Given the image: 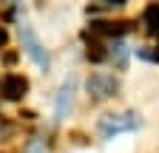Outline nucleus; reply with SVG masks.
<instances>
[{
    "instance_id": "1",
    "label": "nucleus",
    "mask_w": 159,
    "mask_h": 153,
    "mask_svg": "<svg viewBox=\"0 0 159 153\" xmlns=\"http://www.w3.org/2000/svg\"><path fill=\"white\" fill-rule=\"evenodd\" d=\"M139 125H142L139 113H108V116L99 119V133H102V139H114L116 133L136 130Z\"/></svg>"
},
{
    "instance_id": "2",
    "label": "nucleus",
    "mask_w": 159,
    "mask_h": 153,
    "mask_svg": "<svg viewBox=\"0 0 159 153\" xmlns=\"http://www.w3.org/2000/svg\"><path fill=\"white\" fill-rule=\"evenodd\" d=\"M85 91H88V97L94 102H102V99L114 97V94L119 91V82L114 80L111 74H91L88 82H85Z\"/></svg>"
},
{
    "instance_id": "3",
    "label": "nucleus",
    "mask_w": 159,
    "mask_h": 153,
    "mask_svg": "<svg viewBox=\"0 0 159 153\" xmlns=\"http://www.w3.org/2000/svg\"><path fill=\"white\" fill-rule=\"evenodd\" d=\"M20 40H23L26 54L31 57V60H34L40 68H48V54H46L43 46H40V40H37V34H34L31 26H20Z\"/></svg>"
},
{
    "instance_id": "4",
    "label": "nucleus",
    "mask_w": 159,
    "mask_h": 153,
    "mask_svg": "<svg viewBox=\"0 0 159 153\" xmlns=\"http://www.w3.org/2000/svg\"><path fill=\"white\" fill-rule=\"evenodd\" d=\"M26 91H29V80L26 76H20V74H9L3 76V82H0V94H3V99H23L26 97Z\"/></svg>"
},
{
    "instance_id": "5",
    "label": "nucleus",
    "mask_w": 159,
    "mask_h": 153,
    "mask_svg": "<svg viewBox=\"0 0 159 153\" xmlns=\"http://www.w3.org/2000/svg\"><path fill=\"white\" fill-rule=\"evenodd\" d=\"M74 80H68L63 88H60V94H57V119H66L68 113H71V108H74Z\"/></svg>"
},
{
    "instance_id": "6",
    "label": "nucleus",
    "mask_w": 159,
    "mask_h": 153,
    "mask_svg": "<svg viewBox=\"0 0 159 153\" xmlns=\"http://www.w3.org/2000/svg\"><path fill=\"white\" fill-rule=\"evenodd\" d=\"M131 31V23H111V20H94L91 34H102V37H122Z\"/></svg>"
},
{
    "instance_id": "7",
    "label": "nucleus",
    "mask_w": 159,
    "mask_h": 153,
    "mask_svg": "<svg viewBox=\"0 0 159 153\" xmlns=\"http://www.w3.org/2000/svg\"><path fill=\"white\" fill-rule=\"evenodd\" d=\"M142 23H145V31H148V34H159V3L145 6V11H142Z\"/></svg>"
},
{
    "instance_id": "8",
    "label": "nucleus",
    "mask_w": 159,
    "mask_h": 153,
    "mask_svg": "<svg viewBox=\"0 0 159 153\" xmlns=\"http://www.w3.org/2000/svg\"><path fill=\"white\" fill-rule=\"evenodd\" d=\"M108 60H116V68H125V60H128V48L122 43H114L108 48Z\"/></svg>"
},
{
    "instance_id": "9",
    "label": "nucleus",
    "mask_w": 159,
    "mask_h": 153,
    "mask_svg": "<svg viewBox=\"0 0 159 153\" xmlns=\"http://www.w3.org/2000/svg\"><path fill=\"white\" fill-rule=\"evenodd\" d=\"M85 57H88L91 63H105L108 60V51H105V46H99V43H88Z\"/></svg>"
},
{
    "instance_id": "10",
    "label": "nucleus",
    "mask_w": 159,
    "mask_h": 153,
    "mask_svg": "<svg viewBox=\"0 0 159 153\" xmlns=\"http://www.w3.org/2000/svg\"><path fill=\"white\" fill-rule=\"evenodd\" d=\"M139 60H148V63H159V46H145V48H136Z\"/></svg>"
},
{
    "instance_id": "11",
    "label": "nucleus",
    "mask_w": 159,
    "mask_h": 153,
    "mask_svg": "<svg viewBox=\"0 0 159 153\" xmlns=\"http://www.w3.org/2000/svg\"><path fill=\"white\" fill-rule=\"evenodd\" d=\"M6 40H9V34H6V28L0 26V46H6Z\"/></svg>"
}]
</instances>
